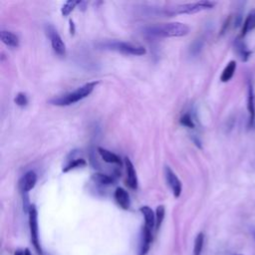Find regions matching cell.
I'll return each instance as SVG.
<instances>
[{
	"label": "cell",
	"instance_id": "obj_6",
	"mask_svg": "<svg viewBox=\"0 0 255 255\" xmlns=\"http://www.w3.org/2000/svg\"><path fill=\"white\" fill-rule=\"evenodd\" d=\"M46 33L50 39L52 48L54 52L59 56H65L66 54V45L63 42L61 36L57 32V30L52 25H48L46 27Z\"/></svg>",
	"mask_w": 255,
	"mask_h": 255
},
{
	"label": "cell",
	"instance_id": "obj_5",
	"mask_svg": "<svg viewBox=\"0 0 255 255\" xmlns=\"http://www.w3.org/2000/svg\"><path fill=\"white\" fill-rule=\"evenodd\" d=\"M214 6L213 2L210 1H199L194 3H187L179 5L173 9L171 14H194L203 10L211 9Z\"/></svg>",
	"mask_w": 255,
	"mask_h": 255
},
{
	"label": "cell",
	"instance_id": "obj_25",
	"mask_svg": "<svg viewBox=\"0 0 255 255\" xmlns=\"http://www.w3.org/2000/svg\"><path fill=\"white\" fill-rule=\"evenodd\" d=\"M180 124L183 125L184 127H187V128H194V123L192 121V118L189 114H185L183 115L181 118H180Z\"/></svg>",
	"mask_w": 255,
	"mask_h": 255
},
{
	"label": "cell",
	"instance_id": "obj_17",
	"mask_svg": "<svg viewBox=\"0 0 255 255\" xmlns=\"http://www.w3.org/2000/svg\"><path fill=\"white\" fill-rule=\"evenodd\" d=\"M235 70H236V62L235 61H230L226 65L224 70L222 71L221 76H220V81L223 82V83H226V82L230 81L231 78L233 77L234 73H235Z\"/></svg>",
	"mask_w": 255,
	"mask_h": 255
},
{
	"label": "cell",
	"instance_id": "obj_14",
	"mask_svg": "<svg viewBox=\"0 0 255 255\" xmlns=\"http://www.w3.org/2000/svg\"><path fill=\"white\" fill-rule=\"evenodd\" d=\"M0 37H1V41L7 45L8 47L11 48H17L19 46V38L17 35H15L14 33L7 31V30H2L0 32Z\"/></svg>",
	"mask_w": 255,
	"mask_h": 255
},
{
	"label": "cell",
	"instance_id": "obj_7",
	"mask_svg": "<svg viewBox=\"0 0 255 255\" xmlns=\"http://www.w3.org/2000/svg\"><path fill=\"white\" fill-rule=\"evenodd\" d=\"M164 176H165L167 184L169 185V187L172 191L173 196L179 197V195L181 194V190H182L181 181L176 176V174L172 171V169L167 165L164 166Z\"/></svg>",
	"mask_w": 255,
	"mask_h": 255
},
{
	"label": "cell",
	"instance_id": "obj_12",
	"mask_svg": "<svg viewBox=\"0 0 255 255\" xmlns=\"http://www.w3.org/2000/svg\"><path fill=\"white\" fill-rule=\"evenodd\" d=\"M115 199L116 202L119 204V206L125 210L128 209L130 206V199L128 191L124 189L123 187H118L115 191Z\"/></svg>",
	"mask_w": 255,
	"mask_h": 255
},
{
	"label": "cell",
	"instance_id": "obj_19",
	"mask_svg": "<svg viewBox=\"0 0 255 255\" xmlns=\"http://www.w3.org/2000/svg\"><path fill=\"white\" fill-rule=\"evenodd\" d=\"M235 47H236V51H237V54H238L240 60L243 62H246L249 59L251 52L245 47V45L241 41H237Z\"/></svg>",
	"mask_w": 255,
	"mask_h": 255
},
{
	"label": "cell",
	"instance_id": "obj_15",
	"mask_svg": "<svg viewBox=\"0 0 255 255\" xmlns=\"http://www.w3.org/2000/svg\"><path fill=\"white\" fill-rule=\"evenodd\" d=\"M98 152L100 153V155L104 161H106L108 163L122 164V160L118 154H116L106 148H103V147H98Z\"/></svg>",
	"mask_w": 255,
	"mask_h": 255
},
{
	"label": "cell",
	"instance_id": "obj_23",
	"mask_svg": "<svg viewBox=\"0 0 255 255\" xmlns=\"http://www.w3.org/2000/svg\"><path fill=\"white\" fill-rule=\"evenodd\" d=\"M164 214H165V208L163 205H159L156 207L155 210V229L158 230V228L160 227L163 218H164Z\"/></svg>",
	"mask_w": 255,
	"mask_h": 255
},
{
	"label": "cell",
	"instance_id": "obj_31",
	"mask_svg": "<svg viewBox=\"0 0 255 255\" xmlns=\"http://www.w3.org/2000/svg\"><path fill=\"white\" fill-rule=\"evenodd\" d=\"M253 128H255V124H254V126H253Z\"/></svg>",
	"mask_w": 255,
	"mask_h": 255
},
{
	"label": "cell",
	"instance_id": "obj_11",
	"mask_svg": "<svg viewBox=\"0 0 255 255\" xmlns=\"http://www.w3.org/2000/svg\"><path fill=\"white\" fill-rule=\"evenodd\" d=\"M125 163H126V169H127V182L128 185L131 189H136L137 188V176L136 172L134 169V166L132 162L130 161L129 158L126 157L125 158Z\"/></svg>",
	"mask_w": 255,
	"mask_h": 255
},
{
	"label": "cell",
	"instance_id": "obj_2",
	"mask_svg": "<svg viewBox=\"0 0 255 255\" xmlns=\"http://www.w3.org/2000/svg\"><path fill=\"white\" fill-rule=\"evenodd\" d=\"M146 33L159 37H183L188 34L189 27L184 23L171 22L149 26L145 29Z\"/></svg>",
	"mask_w": 255,
	"mask_h": 255
},
{
	"label": "cell",
	"instance_id": "obj_1",
	"mask_svg": "<svg viewBox=\"0 0 255 255\" xmlns=\"http://www.w3.org/2000/svg\"><path fill=\"white\" fill-rule=\"evenodd\" d=\"M98 84H99L98 81L89 82V83L79 87L78 89H76L73 92H70V93L62 95L60 97L52 99L50 101V103L52 105L59 106V107H65V106L73 105V104L87 98L89 95H91V93L94 91V89L97 87Z\"/></svg>",
	"mask_w": 255,
	"mask_h": 255
},
{
	"label": "cell",
	"instance_id": "obj_27",
	"mask_svg": "<svg viewBox=\"0 0 255 255\" xmlns=\"http://www.w3.org/2000/svg\"><path fill=\"white\" fill-rule=\"evenodd\" d=\"M70 32H71V34L75 33V25H74L73 20H70Z\"/></svg>",
	"mask_w": 255,
	"mask_h": 255
},
{
	"label": "cell",
	"instance_id": "obj_16",
	"mask_svg": "<svg viewBox=\"0 0 255 255\" xmlns=\"http://www.w3.org/2000/svg\"><path fill=\"white\" fill-rule=\"evenodd\" d=\"M255 29V9L249 12L247 15L243 26H242V31H241V37H244L248 32L252 31Z\"/></svg>",
	"mask_w": 255,
	"mask_h": 255
},
{
	"label": "cell",
	"instance_id": "obj_24",
	"mask_svg": "<svg viewBox=\"0 0 255 255\" xmlns=\"http://www.w3.org/2000/svg\"><path fill=\"white\" fill-rule=\"evenodd\" d=\"M14 102L16 103V105H18L19 107H25L28 104V99L26 94L24 93H18L17 96L14 99Z\"/></svg>",
	"mask_w": 255,
	"mask_h": 255
},
{
	"label": "cell",
	"instance_id": "obj_26",
	"mask_svg": "<svg viewBox=\"0 0 255 255\" xmlns=\"http://www.w3.org/2000/svg\"><path fill=\"white\" fill-rule=\"evenodd\" d=\"M201 47H202V42H201V41H196V42L193 44V46L191 47V52L194 53V54H197V53L200 51Z\"/></svg>",
	"mask_w": 255,
	"mask_h": 255
},
{
	"label": "cell",
	"instance_id": "obj_18",
	"mask_svg": "<svg viewBox=\"0 0 255 255\" xmlns=\"http://www.w3.org/2000/svg\"><path fill=\"white\" fill-rule=\"evenodd\" d=\"M91 178L95 183L100 184V185H111L115 182V179L113 176H110V175L104 174V173H100V172L94 173Z\"/></svg>",
	"mask_w": 255,
	"mask_h": 255
},
{
	"label": "cell",
	"instance_id": "obj_20",
	"mask_svg": "<svg viewBox=\"0 0 255 255\" xmlns=\"http://www.w3.org/2000/svg\"><path fill=\"white\" fill-rule=\"evenodd\" d=\"M87 164L86 160L84 158H75L73 159L72 161H70L67 165L64 166L63 168V172H68L72 169H75V168H79V167H83Z\"/></svg>",
	"mask_w": 255,
	"mask_h": 255
},
{
	"label": "cell",
	"instance_id": "obj_3",
	"mask_svg": "<svg viewBox=\"0 0 255 255\" xmlns=\"http://www.w3.org/2000/svg\"><path fill=\"white\" fill-rule=\"evenodd\" d=\"M100 47L105 50L117 51L125 55L141 56L146 53V50L144 47L134 45L128 42H123V41H106L101 43Z\"/></svg>",
	"mask_w": 255,
	"mask_h": 255
},
{
	"label": "cell",
	"instance_id": "obj_13",
	"mask_svg": "<svg viewBox=\"0 0 255 255\" xmlns=\"http://www.w3.org/2000/svg\"><path fill=\"white\" fill-rule=\"evenodd\" d=\"M139 211L143 215L144 226L152 230L153 227H155V213L153 212V210L149 206L144 205L139 208Z\"/></svg>",
	"mask_w": 255,
	"mask_h": 255
},
{
	"label": "cell",
	"instance_id": "obj_9",
	"mask_svg": "<svg viewBox=\"0 0 255 255\" xmlns=\"http://www.w3.org/2000/svg\"><path fill=\"white\" fill-rule=\"evenodd\" d=\"M247 110L249 114V127L253 128L255 124V93H254L253 86L251 84L248 86Z\"/></svg>",
	"mask_w": 255,
	"mask_h": 255
},
{
	"label": "cell",
	"instance_id": "obj_28",
	"mask_svg": "<svg viewBox=\"0 0 255 255\" xmlns=\"http://www.w3.org/2000/svg\"><path fill=\"white\" fill-rule=\"evenodd\" d=\"M14 255H24V252L21 251V250H17V251L14 253Z\"/></svg>",
	"mask_w": 255,
	"mask_h": 255
},
{
	"label": "cell",
	"instance_id": "obj_29",
	"mask_svg": "<svg viewBox=\"0 0 255 255\" xmlns=\"http://www.w3.org/2000/svg\"><path fill=\"white\" fill-rule=\"evenodd\" d=\"M24 255H31L30 250H29V249H25V251H24Z\"/></svg>",
	"mask_w": 255,
	"mask_h": 255
},
{
	"label": "cell",
	"instance_id": "obj_8",
	"mask_svg": "<svg viewBox=\"0 0 255 255\" xmlns=\"http://www.w3.org/2000/svg\"><path fill=\"white\" fill-rule=\"evenodd\" d=\"M36 182H37V174L35 173V171L33 170L27 171L19 180L20 191L23 194L28 193L31 189L34 188V186L36 185Z\"/></svg>",
	"mask_w": 255,
	"mask_h": 255
},
{
	"label": "cell",
	"instance_id": "obj_4",
	"mask_svg": "<svg viewBox=\"0 0 255 255\" xmlns=\"http://www.w3.org/2000/svg\"><path fill=\"white\" fill-rule=\"evenodd\" d=\"M28 214H29V227H30L31 241L37 253L42 255V248L40 245L39 233H38V213H37L36 206L34 204H31Z\"/></svg>",
	"mask_w": 255,
	"mask_h": 255
},
{
	"label": "cell",
	"instance_id": "obj_21",
	"mask_svg": "<svg viewBox=\"0 0 255 255\" xmlns=\"http://www.w3.org/2000/svg\"><path fill=\"white\" fill-rule=\"evenodd\" d=\"M204 243V234L202 232H199L194 240V246H193V255H200L202 252Z\"/></svg>",
	"mask_w": 255,
	"mask_h": 255
},
{
	"label": "cell",
	"instance_id": "obj_10",
	"mask_svg": "<svg viewBox=\"0 0 255 255\" xmlns=\"http://www.w3.org/2000/svg\"><path fill=\"white\" fill-rule=\"evenodd\" d=\"M151 231L149 228L143 226L141 230V239H140V244H139V253L138 255H145L147 251L149 250L151 241H152V235Z\"/></svg>",
	"mask_w": 255,
	"mask_h": 255
},
{
	"label": "cell",
	"instance_id": "obj_22",
	"mask_svg": "<svg viewBox=\"0 0 255 255\" xmlns=\"http://www.w3.org/2000/svg\"><path fill=\"white\" fill-rule=\"evenodd\" d=\"M80 4V1H73V0H70V1H67L61 8V13L63 16H68L75 8L77 5Z\"/></svg>",
	"mask_w": 255,
	"mask_h": 255
},
{
	"label": "cell",
	"instance_id": "obj_30",
	"mask_svg": "<svg viewBox=\"0 0 255 255\" xmlns=\"http://www.w3.org/2000/svg\"><path fill=\"white\" fill-rule=\"evenodd\" d=\"M253 236H254V239H255V230L253 231Z\"/></svg>",
	"mask_w": 255,
	"mask_h": 255
}]
</instances>
